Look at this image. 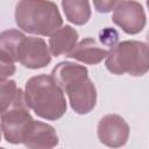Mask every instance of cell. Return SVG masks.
Instances as JSON below:
<instances>
[{"label":"cell","mask_w":149,"mask_h":149,"mask_svg":"<svg viewBox=\"0 0 149 149\" xmlns=\"http://www.w3.org/2000/svg\"><path fill=\"white\" fill-rule=\"evenodd\" d=\"M52 78L69 94L72 108L88 113L95 105V88L87 78V70L72 63H61L52 70Z\"/></svg>","instance_id":"6da1fadb"},{"label":"cell","mask_w":149,"mask_h":149,"mask_svg":"<svg viewBox=\"0 0 149 149\" xmlns=\"http://www.w3.org/2000/svg\"><path fill=\"white\" fill-rule=\"evenodd\" d=\"M26 104L44 119L56 120L66 111V102L61 88L54 78L37 76L28 80L26 85Z\"/></svg>","instance_id":"7a4b0ae2"},{"label":"cell","mask_w":149,"mask_h":149,"mask_svg":"<svg viewBox=\"0 0 149 149\" xmlns=\"http://www.w3.org/2000/svg\"><path fill=\"white\" fill-rule=\"evenodd\" d=\"M15 20L24 31L40 35L55 34L62 26V17L52 1H20L15 8Z\"/></svg>","instance_id":"3957f363"},{"label":"cell","mask_w":149,"mask_h":149,"mask_svg":"<svg viewBox=\"0 0 149 149\" xmlns=\"http://www.w3.org/2000/svg\"><path fill=\"white\" fill-rule=\"evenodd\" d=\"M106 66L115 74L143 76L149 70V47L137 41L121 42L109 52Z\"/></svg>","instance_id":"277c9868"},{"label":"cell","mask_w":149,"mask_h":149,"mask_svg":"<svg viewBox=\"0 0 149 149\" xmlns=\"http://www.w3.org/2000/svg\"><path fill=\"white\" fill-rule=\"evenodd\" d=\"M15 108L8 113L2 112V132L6 140L10 143H20L23 140L24 132L33 119L23 108L22 92L19 90L15 95Z\"/></svg>","instance_id":"5b68a950"},{"label":"cell","mask_w":149,"mask_h":149,"mask_svg":"<svg viewBox=\"0 0 149 149\" xmlns=\"http://www.w3.org/2000/svg\"><path fill=\"white\" fill-rule=\"evenodd\" d=\"M112 19L127 34H136L146 24L144 10L142 5L136 1H119L114 8Z\"/></svg>","instance_id":"8992f818"},{"label":"cell","mask_w":149,"mask_h":149,"mask_svg":"<svg viewBox=\"0 0 149 149\" xmlns=\"http://www.w3.org/2000/svg\"><path fill=\"white\" fill-rule=\"evenodd\" d=\"M16 59L27 68L37 69L45 66L50 62V55L42 38L23 37L16 50Z\"/></svg>","instance_id":"52a82bcc"},{"label":"cell","mask_w":149,"mask_h":149,"mask_svg":"<svg viewBox=\"0 0 149 149\" xmlns=\"http://www.w3.org/2000/svg\"><path fill=\"white\" fill-rule=\"evenodd\" d=\"M98 136L104 144L118 148L127 141L128 126L119 115H106L99 122Z\"/></svg>","instance_id":"ba28073f"},{"label":"cell","mask_w":149,"mask_h":149,"mask_svg":"<svg viewBox=\"0 0 149 149\" xmlns=\"http://www.w3.org/2000/svg\"><path fill=\"white\" fill-rule=\"evenodd\" d=\"M22 142L30 149H51L58 143V139L51 126L33 120L24 132Z\"/></svg>","instance_id":"9c48e42d"},{"label":"cell","mask_w":149,"mask_h":149,"mask_svg":"<svg viewBox=\"0 0 149 149\" xmlns=\"http://www.w3.org/2000/svg\"><path fill=\"white\" fill-rule=\"evenodd\" d=\"M78 38V34L70 26H65L58 29L50 37V49L54 56H58L61 54L69 55L73 47H76V42Z\"/></svg>","instance_id":"30bf717a"},{"label":"cell","mask_w":149,"mask_h":149,"mask_svg":"<svg viewBox=\"0 0 149 149\" xmlns=\"http://www.w3.org/2000/svg\"><path fill=\"white\" fill-rule=\"evenodd\" d=\"M106 55H107V50L100 48L97 44L95 40L85 38L77 45V48H74L68 55V57L77 58L88 64H95V63H99Z\"/></svg>","instance_id":"8fae6325"},{"label":"cell","mask_w":149,"mask_h":149,"mask_svg":"<svg viewBox=\"0 0 149 149\" xmlns=\"http://www.w3.org/2000/svg\"><path fill=\"white\" fill-rule=\"evenodd\" d=\"M63 10L69 21L76 24L86 23L91 15L90 2L87 1H62Z\"/></svg>","instance_id":"7c38bea8"},{"label":"cell","mask_w":149,"mask_h":149,"mask_svg":"<svg viewBox=\"0 0 149 149\" xmlns=\"http://www.w3.org/2000/svg\"><path fill=\"white\" fill-rule=\"evenodd\" d=\"M119 1H94L93 5L95 6L97 10L100 13H108L116 7Z\"/></svg>","instance_id":"4fadbf2b"},{"label":"cell","mask_w":149,"mask_h":149,"mask_svg":"<svg viewBox=\"0 0 149 149\" xmlns=\"http://www.w3.org/2000/svg\"><path fill=\"white\" fill-rule=\"evenodd\" d=\"M147 40H148V42H149V33L147 34Z\"/></svg>","instance_id":"5bb4252c"},{"label":"cell","mask_w":149,"mask_h":149,"mask_svg":"<svg viewBox=\"0 0 149 149\" xmlns=\"http://www.w3.org/2000/svg\"><path fill=\"white\" fill-rule=\"evenodd\" d=\"M147 6H148V8H149V1H147Z\"/></svg>","instance_id":"9a60e30c"}]
</instances>
